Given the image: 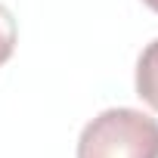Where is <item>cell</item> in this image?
I'll list each match as a JSON object with an SVG mask.
<instances>
[{
    "instance_id": "6da1fadb",
    "label": "cell",
    "mask_w": 158,
    "mask_h": 158,
    "mask_svg": "<svg viewBox=\"0 0 158 158\" xmlns=\"http://www.w3.org/2000/svg\"><path fill=\"white\" fill-rule=\"evenodd\" d=\"M77 158H158V121L139 109H106L81 130Z\"/></svg>"
},
{
    "instance_id": "7a4b0ae2",
    "label": "cell",
    "mask_w": 158,
    "mask_h": 158,
    "mask_svg": "<svg viewBox=\"0 0 158 158\" xmlns=\"http://www.w3.org/2000/svg\"><path fill=\"white\" fill-rule=\"evenodd\" d=\"M136 96L158 112V40H152L136 62Z\"/></svg>"
},
{
    "instance_id": "3957f363",
    "label": "cell",
    "mask_w": 158,
    "mask_h": 158,
    "mask_svg": "<svg viewBox=\"0 0 158 158\" xmlns=\"http://www.w3.org/2000/svg\"><path fill=\"white\" fill-rule=\"evenodd\" d=\"M16 19H13V13L0 3V65H3L10 56H13V50H16Z\"/></svg>"
},
{
    "instance_id": "277c9868",
    "label": "cell",
    "mask_w": 158,
    "mask_h": 158,
    "mask_svg": "<svg viewBox=\"0 0 158 158\" xmlns=\"http://www.w3.org/2000/svg\"><path fill=\"white\" fill-rule=\"evenodd\" d=\"M143 3H146L149 10H155V13H158V0H143Z\"/></svg>"
}]
</instances>
